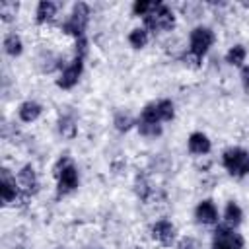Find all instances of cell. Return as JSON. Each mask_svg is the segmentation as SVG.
<instances>
[{
  "instance_id": "obj_1",
  "label": "cell",
  "mask_w": 249,
  "mask_h": 249,
  "mask_svg": "<svg viewBox=\"0 0 249 249\" xmlns=\"http://www.w3.org/2000/svg\"><path fill=\"white\" fill-rule=\"evenodd\" d=\"M146 27L152 31H169L175 27V16L171 12V8H167L161 2H156L152 12L144 18Z\"/></svg>"
},
{
  "instance_id": "obj_2",
  "label": "cell",
  "mask_w": 249,
  "mask_h": 249,
  "mask_svg": "<svg viewBox=\"0 0 249 249\" xmlns=\"http://www.w3.org/2000/svg\"><path fill=\"white\" fill-rule=\"evenodd\" d=\"M222 163L226 171L233 177H243L249 173V152L241 148H230L222 156Z\"/></svg>"
},
{
  "instance_id": "obj_3",
  "label": "cell",
  "mask_w": 249,
  "mask_h": 249,
  "mask_svg": "<svg viewBox=\"0 0 249 249\" xmlns=\"http://www.w3.org/2000/svg\"><path fill=\"white\" fill-rule=\"evenodd\" d=\"M88 19H89V8H88V4L78 2V4H74L70 18L62 23V31L68 33V35H74L76 39H80V37H84Z\"/></svg>"
},
{
  "instance_id": "obj_4",
  "label": "cell",
  "mask_w": 249,
  "mask_h": 249,
  "mask_svg": "<svg viewBox=\"0 0 249 249\" xmlns=\"http://www.w3.org/2000/svg\"><path fill=\"white\" fill-rule=\"evenodd\" d=\"M54 177L58 179V193L66 195L78 187V171L70 158H60L54 165Z\"/></svg>"
},
{
  "instance_id": "obj_5",
  "label": "cell",
  "mask_w": 249,
  "mask_h": 249,
  "mask_svg": "<svg viewBox=\"0 0 249 249\" xmlns=\"http://www.w3.org/2000/svg\"><path fill=\"white\" fill-rule=\"evenodd\" d=\"M212 43H214V33H212V29L210 27H196V29H193V33H191V41H189V54L193 56V58H196V60H200L206 53H208V49L212 47Z\"/></svg>"
},
{
  "instance_id": "obj_6",
  "label": "cell",
  "mask_w": 249,
  "mask_h": 249,
  "mask_svg": "<svg viewBox=\"0 0 249 249\" xmlns=\"http://www.w3.org/2000/svg\"><path fill=\"white\" fill-rule=\"evenodd\" d=\"M212 249H243V237L226 224L218 226L212 237Z\"/></svg>"
},
{
  "instance_id": "obj_7",
  "label": "cell",
  "mask_w": 249,
  "mask_h": 249,
  "mask_svg": "<svg viewBox=\"0 0 249 249\" xmlns=\"http://www.w3.org/2000/svg\"><path fill=\"white\" fill-rule=\"evenodd\" d=\"M82 70H84V58H82V56H74V60H72L68 66H64L60 78L56 80V86L62 88V89L74 88V86L78 84L80 76H82Z\"/></svg>"
},
{
  "instance_id": "obj_8",
  "label": "cell",
  "mask_w": 249,
  "mask_h": 249,
  "mask_svg": "<svg viewBox=\"0 0 249 249\" xmlns=\"http://www.w3.org/2000/svg\"><path fill=\"white\" fill-rule=\"evenodd\" d=\"M16 181H18V187H19V191H21L23 196L33 195L39 189V181H37V175H35V171H33L31 165L21 167V171H18Z\"/></svg>"
},
{
  "instance_id": "obj_9",
  "label": "cell",
  "mask_w": 249,
  "mask_h": 249,
  "mask_svg": "<svg viewBox=\"0 0 249 249\" xmlns=\"http://www.w3.org/2000/svg\"><path fill=\"white\" fill-rule=\"evenodd\" d=\"M152 237L158 243H161L165 247H171L175 243V226L167 220H160L152 226Z\"/></svg>"
},
{
  "instance_id": "obj_10",
  "label": "cell",
  "mask_w": 249,
  "mask_h": 249,
  "mask_svg": "<svg viewBox=\"0 0 249 249\" xmlns=\"http://www.w3.org/2000/svg\"><path fill=\"white\" fill-rule=\"evenodd\" d=\"M0 193H2V200L8 204V202H14L19 198L21 191L18 187V181L16 177H12L8 173V169H2V179H0Z\"/></svg>"
},
{
  "instance_id": "obj_11",
  "label": "cell",
  "mask_w": 249,
  "mask_h": 249,
  "mask_svg": "<svg viewBox=\"0 0 249 249\" xmlns=\"http://www.w3.org/2000/svg\"><path fill=\"white\" fill-rule=\"evenodd\" d=\"M195 218H196V222L198 224H214L216 220H218V210H216V206H214V202L212 200H202V202H198V206H196V210H195Z\"/></svg>"
},
{
  "instance_id": "obj_12",
  "label": "cell",
  "mask_w": 249,
  "mask_h": 249,
  "mask_svg": "<svg viewBox=\"0 0 249 249\" xmlns=\"http://www.w3.org/2000/svg\"><path fill=\"white\" fill-rule=\"evenodd\" d=\"M189 152L191 154H198V156L208 154L210 152V140H208V136L202 134V132H193L189 136Z\"/></svg>"
},
{
  "instance_id": "obj_13",
  "label": "cell",
  "mask_w": 249,
  "mask_h": 249,
  "mask_svg": "<svg viewBox=\"0 0 249 249\" xmlns=\"http://www.w3.org/2000/svg\"><path fill=\"white\" fill-rule=\"evenodd\" d=\"M54 16H56V4H54V2H51V0L39 2L37 12H35L37 23H49V21L54 19Z\"/></svg>"
},
{
  "instance_id": "obj_14",
  "label": "cell",
  "mask_w": 249,
  "mask_h": 249,
  "mask_svg": "<svg viewBox=\"0 0 249 249\" xmlns=\"http://www.w3.org/2000/svg\"><path fill=\"white\" fill-rule=\"evenodd\" d=\"M41 111H43V107L37 101H23L19 105V109H18V115H19V119L23 123H33L41 115Z\"/></svg>"
},
{
  "instance_id": "obj_15",
  "label": "cell",
  "mask_w": 249,
  "mask_h": 249,
  "mask_svg": "<svg viewBox=\"0 0 249 249\" xmlns=\"http://www.w3.org/2000/svg\"><path fill=\"white\" fill-rule=\"evenodd\" d=\"M241 218H243V212L241 208L231 200L226 204V210H224V220H226V226L228 228H237L241 224Z\"/></svg>"
},
{
  "instance_id": "obj_16",
  "label": "cell",
  "mask_w": 249,
  "mask_h": 249,
  "mask_svg": "<svg viewBox=\"0 0 249 249\" xmlns=\"http://www.w3.org/2000/svg\"><path fill=\"white\" fill-rule=\"evenodd\" d=\"M58 130L66 138H74L76 136V119H74L72 113L60 115V119H58Z\"/></svg>"
},
{
  "instance_id": "obj_17",
  "label": "cell",
  "mask_w": 249,
  "mask_h": 249,
  "mask_svg": "<svg viewBox=\"0 0 249 249\" xmlns=\"http://www.w3.org/2000/svg\"><path fill=\"white\" fill-rule=\"evenodd\" d=\"M4 51H6L10 56H19L21 51H23V43H21L19 35L8 33V35L4 37Z\"/></svg>"
},
{
  "instance_id": "obj_18",
  "label": "cell",
  "mask_w": 249,
  "mask_h": 249,
  "mask_svg": "<svg viewBox=\"0 0 249 249\" xmlns=\"http://www.w3.org/2000/svg\"><path fill=\"white\" fill-rule=\"evenodd\" d=\"M134 189H136V195H138L142 200H150V196L154 195V187L150 185V181H148L144 175H138V177H136Z\"/></svg>"
},
{
  "instance_id": "obj_19",
  "label": "cell",
  "mask_w": 249,
  "mask_h": 249,
  "mask_svg": "<svg viewBox=\"0 0 249 249\" xmlns=\"http://www.w3.org/2000/svg\"><path fill=\"white\" fill-rule=\"evenodd\" d=\"M245 47L243 45H233L230 51H228V54H226V62L228 64H231V66H241L243 64V60H245Z\"/></svg>"
},
{
  "instance_id": "obj_20",
  "label": "cell",
  "mask_w": 249,
  "mask_h": 249,
  "mask_svg": "<svg viewBox=\"0 0 249 249\" xmlns=\"http://www.w3.org/2000/svg\"><path fill=\"white\" fill-rule=\"evenodd\" d=\"M128 43H130L134 49L146 47V43H148V31H146V29H140V27L132 29L130 35H128Z\"/></svg>"
},
{
  "instance_id": "obj_21",
  "label": "cell",
  "mask_w": 249,
  "mask_h": 249,
  "mask_svg": "<svg viewBox=\"0 0 249 249\" xmlns=\"http://www.w3.org/2000/svg\"><path fill=\"white\" fill-rule=\"evenodd\" d=\"M18 8H19L18 2L2 0V2H0V16H2V21H10V19H14V16L18 14Z\"/></svg>"
},
{
  "instance_id": "obj_22",
  "label": "cell",
  "mask_w": 249,
  "mask_h": 249,
  "mask_svg": "<svg viewBox=\"0 0 249 249\" xmlns=\"http://www.w3.org/2000/svg\"><path fill=\"white\" fill-rule=\"evenodd\" d=\"M140 121H146V123H161L160 119V111H158V103H150L142 109V115H140Z\"/></svg>"
},
{
  "instance_id": "obj_23",
  "label": "cell",
  "mask_w": 249,
  "mask_h": 249,
  "mask_svg": "<svg viewBox=\"0 0 249 249\" xmlns=\"http://www.w3.org/2000/svg\"><path fill=\"white\" fill-rule=\"evenodd\" d=\"M138 130H140V134H144V136H158V134H161V124H160V123H146V121H140V123H138Z\"/></svg>"
},
{
  "instance_id": "obj_24",
  "label": "cell",
  "mask_w": 249,
  "mask_h": 249,
  "mask_svg": "<svg viewBox=\"0 0 249 249\" xmlns=\"http://www.w3.org/2000/svg\"><path fill=\"white\" fill-rule=\"evenodd\" d=\"M158 111H160V119L161 121H171L175 111H173V103L169 99H161L158 101Z\"/></svg>"
},
{
  "instance_id": "obj_25",
  "label": "cell",
  "mask_w": 249,
  "mask_h": 249,
  "mask_svg": "<svg viewBox=\"0 0 249 249\" xmlns=\"http://www.w3.org/2000/svg\"><path fill=\"white\" fill-rule=\"evenodd\" d=\"M134 124V119L128 115V113H117L115 115V126H117V130H121V132H124V130H128L130 126Z\"/></svg>"
},
{
  "instance_id": "obj_26",
  "label": "cell",
  "mask_w": 249,
  "mask_h": 249,
  "mask_svg": "<svg viewBox=\"0 0 249 249\" xmlns=\"http://www.w3.org/2000/svg\"><path fill=\"white\" fill-rule=\"evenodd\" d=\"M154 4H156V2H148V0H136V2H134V6H132V12H134L136 16H144V18H146V16L152 12Z\"/></svg>"
},
{
  "instance_id": "obj_27",
  "label": "cell",
  "mask_w": 249,
  "mask_h": 249,
  "mask_svg": "<svg viewBox=\"0 0 249 249\" xmlns=\"http://www.w3.org/2000/svg\"><path fill=\"white\" fill-rule=\"evenodd\" d=\"M175 249H200V247H198V243H196L193 237H183V239L175 245Z\"/></svg>"
},
{
  "instance_id": "obj_28",
  "label": "cell",
  "mask_w": 249,
  "mask_h": 249,
  "mask_svg": "<svg viewBox=\"0 0 249 249\" xmlns=\"http://www.w3.org/2000/svg\"><path fill=\"white\" fill-rule=\"evenodd\" d=\"M241 82L249 89V66H243V70H241Z\"/></svg>"
}]
</instances>
